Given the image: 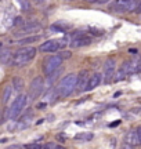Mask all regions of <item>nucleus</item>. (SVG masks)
I'll return each mask as SVG.
<instances>
[{"mask_svg": "<svg viewBox=\"0 0 141 149\" xmlns=\"http://www.w3.org/2000/svg\"><path fill=\"white\" fill-rule=\"evenodd\" d=\"M36 57V48L35 47H22L17 50L13 57V65L15 66H24L28 62H31Z\"/></svg>", "mask_w": 141, "mask_h": 149, "instance_id": "nucleus-1", "label": "nucleus"}, {"mask_svg": "<svg viewBox=\"0 0 141 149\" xmlns=\"http://www.w3.org/2000/svg\"><path fill=\"white\" fill-rule=\"evenodd\" d=\"M76 84H77V74L70 73L60 81V84L57 87V91H58V94L61 97H68L76 90Z\"/></svg>", "mask_w": 141, "mask_h": 149, "instance_id": "nucleus-2", "label": "nucleus"}, {"mask_svg": "<svg viewBox=\"0 0 141 149\" xmlns=\"http://www.w3.org/2000/svg\"><path fill=\"white\" fill-rule=\"evenodd\" d=\"M27 101H28L27 95H18L15 100H14V102L11 104L10 111H8L10 120H15L17 117L21 115L22 111H24V108H25V105H27Z\"/></svg>", "mask_w": 141, "mask_h": 149, "instance_id": "nucleus-3", "label": "nucleus"}, {"mask_svg": "<svg viewBox=\"0 0 141 149\" xmlns=\"http://www.w3.org/2000/svg\"><path fill=\"white\" fill-rule=\"evenodd\" d=\"M62 64V57L61 55H51L49 58H46L43 61V72L46 76H50V74L55 72Z\"/></svg>", "mask_w": 141, "mask_h": 149, "instance_id": "nucleus-4", "label": "nucleus"}, {"mask_svg": "<svg viewBox=\"0 0 141 149\" xmlns=\"http://www.w3.org/2000/svg\"><path fill=\"white\" fill-rule=\"evenodd\" d=\"M43 88H44L43 77H36V79H33L32 83H31V88H29V97H31L32 100L39 98V95L43 93Z\"/></svg>", "mask_w": 141, "mask_h": 149, "instance_id": "nucleus-5", "label": "nucleus"}, {"mask_svg": "<svg viewBox=\"0 0 141 149\" xmlns=\"http://www.w3.org/2000/svg\"><path fill=\"white\" fill-rule=\"evenodd\" d=\"M133 8H134V0H116L112 4V10L118 13L131 11Z\"/></svg>", "mask_w": 141, "mask_h": 149, "instance_id": "nucleus-6", "label": "nucleus"}, {"mask_svg": "<svg viewBox=\"0 0 141 149\" xmlns=\"http://www.w3.org/2000/svg\"><path fill=\"white\" fill-rule=\"evenodd\" d=\"M61 47V43L58 40H47L40 46V50L43 53H55Z\"/></svg>", "mask_w": 141, "mask_h": 149, "instance_id": "nucleus-7", "label": "nucleus"}, {"mask_svg": "<svg viewBox=\"0 0 141 149\" xmlns=\"http://www.w3.org/2000/svg\"><path fill=\"white\" fill-rule=\"evenodd\" d=\"M89 79H90V77H89L87 70H82L80 73L77 74V84H76V90H77V91L86 90V86H87Z\"/></svg>", "mask_w": 141, "mask_h": 149, "instance_id": "nucleus-8", "label": "nucleus"}, {"mask_svg": "<svg viewBox=\"0 0 141 149\" xmlns=\"http://www.w3.org/2000/svg\"><path fill=\"white\" fill-rule=\"evenodd\" d=\"M103 81V74L101 73H94L93 76H90V79L87 81V86H86V91H91L94 90L96 87L100 86V83Z\"/></svg>", "mask_w": 141, "mask_h": 149, "instance_id": "nucleus-9", "label": "nucleus"}, {"mask_svg": "<svg viewBox=\"0 0 141 149\" xmlns=\"http://www.w3.org/2000/svg\"><path fill=\"white\" fill-rule=\"evenodd\" d=\"M39 29H40V24H39V22H31V24H28V25H22V28L20 29V32H17V36L36 32Z\"/></svg>", "mask_w": 141, "mask_h": 149, "instance_id": "nucleus-10", "label": "nucleus"}, {"mask_svg": "<svg viewBox=\"0 0 141 149\" xmlns=\"http://www.w3.org/2000/svg\"><path fill=\"white\" fill-rule=\"evenodd\" d=\"M90 43H91V39H90V37L80 35V36L75 37V39L72 40L70 46H72V47H75V48H77V47H84V46H89Z\"/></svg>", "mask_w": 141, "mask_h": 149, "instance_id": "nucleus-11", "label": "nucleus"}, {"mask_svg": "<svg viewBox=\"0 0 141 149\" xmlns=\"http://www.w3.org/2000/svg\"><path fill=\"white\" fill-rule=\"evenodd\" d=\"M114 70H115V59H108L107 64H105V81L109 83L111 80L114 79L112 76L114 74Z\"/></svg>", "mask_w": 141, "mask_h": 149, "instance_id": "nucleus-12", "label": "nucleus"}, {"mask_svg": "<svg viewBox=\"0 0 141 149\" xmlns=\"http://www.w3.org/2000/svg\"><path fill=\"white\" fill-rule=\"evenodd\" d=\"M125 142H126V146H134V145L140 144V139H138V134H137V131L130 130L129 133L126 134Z\"/></svg>", "mask_w": 141, "mask_h": 149, "instance_id": "nucleus-13", "label": "nucleus"}, {"mask_svg": "<svg viewBox=\"0 0 141 149\" xmlns=\"http://www.w3.org/2000/svg\"><path fill=\"white\" fill-rule=\"evenodd\" d=\"M0 61H1V64H8V61L13 64V59H11V53H10V50H8V48H1Z\"/></svg>", "mask_w": 141, "mask_h": 149, "instance_id": "nucleus-14", "label": "nucleus"}, {"mask_svg": "<svg viewBox=\"0 0 141 149\" xmlns=\"http://www.w3.org/2000/svg\"><path fill=\"white\" fill-rule=\"evenodd\" d=\"M40 40V36H29V37H22L18 40V44L21 46H27V44H31V43H35V42H39Z\"/></svg>", "mask_w": 141, "mask_h": 149, "instance_id": "nucleus-15", "label": "nucleus"}, {"mask_svg": "<svg viewBox=\"0 0 141 149\" xmlns=\"http://www.w3.org/2000/svg\"><path fill=\"white\" fill-rule=\"evenodd\" d=\"M13 87L14 86H6L4 87V93H3V102L4 104H7V102L10 101L11 94H13Z\"/></svg>", "mask_w": 141, "mask_h": 149, "instance_id": "nucleus-16", "label": "nucleus"}, {"mask_svg": "<svg viewBox=\"0 0 141 149\" xmlns=\"http://www.w3.org/2000/svg\"><path fill=\"white\" fill-rule=\"evenodd\" d=\"M13 86H14V88H15L17 91H21L22 87H24V80H22L21 77H14V80H13Z\"/></svg>", "mask_w": 141, "mask_h": 149, "instance_id": "nucleus-17", "label": "nucleus"}, {"mask_svg": "<svg viewBox=\"0 0 141 149\" xmlns=\"http://www.w3.org/2000/svg\"><path fill=\"white\" fill-rule=\"evenodd\" d=\"M18 3L21 6V8L24 11H29L31 10V3L28 1V0H18Z\"/></svg>", "mask_w": 141, "mask_h": 149, "instance_id": "nucleus-18", "label": "nucleus"}, {"mask_svg": "<svg viewBox=\"0 0 141 149\" xmlns=\"http://www.w3.org/2000/svg\"><path fill=\"white\" fill-rule=\"evenodd\" d=\"M125 74H126V70L123 69V68H120V69L118 70V73L115 74V76H116V77H115V80H116V81H119V80L125 79Z\"/></svg>", "mask_w": 141, "mask_h": 149, "instance_id": "nucleus-19", "label": "nucleus"}, {"mask_svg": "<svg viewBox=\"0 0 141 149\" xmlns=\"http://www.w3.org/2000/svg\"><path fill=\"white\" fill-rule=\"evenodd\" d=\"M14 25H15V26L24 25V18H21V17H15V19H14Z\"/></svg>", "mask_w": 141, "mask_h": 149, "instance_id": "nucleus-20", "label": "nucleus"}, {"mask_svg": "<svg viewBox=\"0 0 141 149\" xmlns=\"http://www.w3.org/2000/svg\"><path fill=\"white\" fill-rule=\"evenodd\" d=\"M44 148H49V149H60L61 146H58L57 144H47V145H44Z\"/></svg>", "mask_w": 141, "mask_h": 149, "instance_id": "nucleus-21", "label": "nucleus"}, {"mask_svg": "<svg viewBox=\"0 0 141 149\" xmlns=\"http://www.w3.org/2000/svg\"><path fill=\"white\" fill-rule=\"evenodd\" d=\"M93 135L91 134H84V135H76V138H79V139H82V138H84V139H90Z\"/></svg>", "mask_w": 141, "mask_h": 149, "instance_id": "nucleus-22", "label": "nucleus"}, {"mask_svg": "<svg viewBox=\"0 0 141 149\" xmlns=\"http://www.w3.org/2000/svg\"><path fill=\"white\" fill-rule=\"evenodd\" d=\"M28 148H36V149H39V148H42L40 145H38V144H29V145H27Z\"/></svg>", "mask_w": 141, "mask_h": 149, "instance_id": "nucleus-23", "label": "nucleus"}, {"mask_svg": "<svg viewBox=\"0 0 141 149\" xmlns=\"http://www.w3.org/2000/svg\"><path fill=\"white\" fill-rule=\"evenodd\" d=\"M137 134H138V139H140V144H141V126L137 128Z\"/></svg>", "mask_w": 141, "mask_h": 149, "instance_id": "nucleus-24", "label": "nucleus"}, {"mask_svg": "<svg viewBox=\"0 0 141 149\" xmlns=\"http://www.w3.org/2000/svg\"><path fill=\"white\" fill-rule=\"evenodd\" d=\"M108 1H111V0H97V3H100V4H104V3H108Z\"/></svg>", "mask_w": 141, "mask_h": 149, "instance_id": "nucleus-25", "label": "nucleus"}, {"mask_svg": "<svg viewBox=\"0 0 141 149\" xmlns=\"http://www.w3.org/2000/svg\"><path fill=\"white\" fill-rule=\"evenodd\" d=\"M137 11H138V13H141V1H140V4L137 6Z\"/></svg>", "mask_w": 141, "mask_h": 149, "instance_id": "nucleus-26", "label": "nucleus"}, {"mask_svg": "<svg viewBox=\"0 0 141 149\" xmlns=\"http://www.w3.org/2000/svg\"><path fill=\"white\" fill-rule=\"evenodd\" d=\"M35 1H36V3H42L43 0H35Z\"/></svg>", "mask_w": 141, "mask_h": 149, "instance_id": "nucleus-27", "label": "nucleus"}]
</instances>
